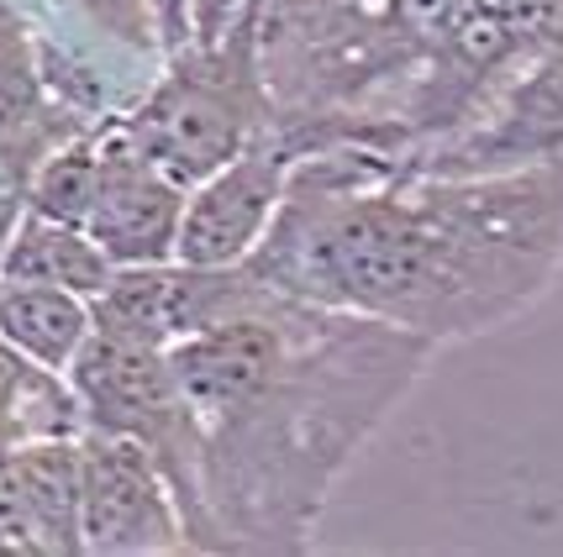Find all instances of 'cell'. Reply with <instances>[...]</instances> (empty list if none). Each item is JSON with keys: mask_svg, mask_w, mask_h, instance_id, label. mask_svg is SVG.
I'll use <instances>...</instances> for the list:
<instances>
[{"mask_svg": "<svg viewBox=\"0 0 563 557\" xmlns=\"http://www.w3.org/2000/svg\"><path fill=\"white\" fill-rule=\"evenodd\" d=\"M100 185V137H79V143L53 147L48 158L32 169V190H26V205L48 211V216L79 221L90 216V200H96Z\"/></svg>", "mask_w": 563, "mask_h": 557, "instance_id": "cell-10", "label": "cell"}, {"mask_svg": "<svg viewBox=\"0 0 563 557\" xmlns=\"http://www.w3.org/2000/svg\"><path fill=\"white\" fill-rule=\"evenodd\" d=\"M185 221V185L169 179L126 137V126L100 132V185L90 200V237L117 268L122 264H169Z\"/></svg>", "mask_w": 563, "mask_h": 557, "instance_id": "cell-6", "label": "cell"}, {"mask_svg": "<svg viewBox=\"0 0 563 557\" xmlns=\"http://www.w3.org/2000/svg\"><path fill=\"white\" fill-rule=\"evenodd\" d=\"M79 547L106 557L190 547L169 474L137 436L100 426L79 436Z\"/></svg>", "mask_w": 563, "mask_h": 557, "instance_id": "cell-4", "label": "cell"}, {"mask_svg": "<svg viewBox=\"0 0 563 557\" xmlns=\"http://www.w3.org/2000/svg\"><path fill=\"white\" fill-rule=\"evenodd\" d=\"M243 268L427 342L495 332L563 268V153L395 185L358 164L306 169Z\"/></svg>", "mask_w": 563, "mask_h": 557, "instance_id": "cell-2", "label": "cell"}, {"mask_svg": "<svg viewBox=\"0 0 563 557\" xmlns=\"http://www.w3.org/2000/svg\"><path fill=\"white\" fill-rule=\"evenodd\" d=\"M0 532L37 553L79 547V436H32L0 458Z\"/></svg>", "mask_w": 563, "mask_h": 557, "instance_id": "cell-7", "label": "cell"}, {"mask_svg": "<svg viewBox=\"0 0 563 557\" xmlns=\"http://www.w3.org/2000/svg\"><path fill=\"white\" fill-rule=\"evenodd\" d=\"M90 332H96V311H90L85 294L64 290V285L0 274V337L11 342L26 364L48 368V374H69Z\"/></svg>", "mask_w": 563, "mask_h": 557, "instance_id": "cell-8", "label": "cell"}, {"mask_svg": "<svg viewBox=\"0 0 563 557\" xmlns=\"http://www.w3.org/2000/svg\"><path fill=\"white\" fill-rule=\"evenodd\" d=\"M432 342L253 279L243 305L169 342L200 436L211 553L306 547L327 489L421 374Z\"/></svg>", "mask_w": 563, "mask_h": 557, "instance_id": "cell-1", "label": "cell"}, {"mask_svg": "<svg viewBox=\"0 0 563 557\" xmlns=\"http://www.w3.org/2000/svg\"><path fill=\"white\" fill-rule=\"evenodd\" d=\"M258 105L264 96L247 58H206L196 69H174L126 122V137L190 190L264 132Z\"/></svg>", "mask_w": 563, "mask_h": 557, "instance_id": "cell-3", "label": "cell"}, {"mask_svg": "<svg viewBox=\"0 0 563 557\" xmlns=\"http://www.w3.org/2000/svg\"><path fill=\"white\" fill-rule=\"evenodd\" d=\"M26 205L16 194H0V258H5V243H11V232H16V216H22Z\"/></svg>", "mask_w": 563, "mask_h": 557, "instance_id": "cell-11", "label": "cell"}, {"mask_svg": "<svg viewBox=\"0 0 563 557\" xmlns=\"http://www.w3.org/2000/svg\"><path fill=\"white\" fill-rule=\"evenodd\" d=\"M285 190H290V153L269 143V132H258L238 158H227L217 174L190 185L174 258L196 268L247 264L269 237Z\"/></svg>", "mask_w": 563, "mask_h": 557, "instance_id": "cell-5", "label": "cell"}, {"mask_svg": "<svg viewBox=\"0 0 563 557\" xmlns=\"http://www.w3.org/2000/svg\"><path fill=\"white\" fill-rule=\"evenodd\" d=\"M0 274H11V279H37V285H64V290L96 300V294L111 285L117 258L90 237V226L26 205L22 216H16L11 243H5Z\"/></svg>", "mask_w": 563, "mask_h": 557, "instance_id": "cell-9", "label": "cell"}]
</instances>
